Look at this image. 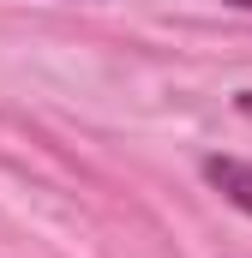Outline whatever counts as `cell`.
<instances>
[{
  "instance_id": "cell-1",
  "label": "cell",
  "mask_w": 252,
  "mask_h": 258,
  "mask_svg": "<svg viewBox=\"0 0 252 258\" xmlns=\"http://www.w3.org/2000/svg\"><path fill=\"white\" fill-rule=\"evenodd\" d=\"M204 180L228 198L240 216H252V156H204Z\"/></svg>"
},
{
  "instance_id": "cell-2",
  "label": "cell",
  "mask_w": 252,
  "mask_h": 258,
  "mask_svg": "<svg viewBox=\"0 0 252 258\" xmlns=\"http://www.w3.org/2000/svg\"><path fill=\"white\" fill-rule=\"evenodd\" d=\"M234 108H240V114L252 120V90H240V96H234Z\"/></svg>"
},
{
  "instance_id": "cell-3",
  "label": "cell",
  "mask_w": 252,
  "mask_h": 258,
  "mask_svg": "<svg viewBox=\"0 0 252 258\" xmlns=\"http://www.w3.org/2000/svg\"><path fill=\"white\" fill-rule=\"evenodd\" d=\"M222 6H240V12H252V0H222Z\"/></svg>"
}]
</instances>
